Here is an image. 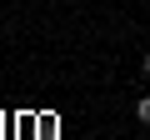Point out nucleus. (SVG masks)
Instances as JSON below:
<instances>
[{
	"mask_svg": "<svg viewBox=\"0 0 150 140\" xmlns=\"http://www.w3.org/2000/svg\"><path fill=\"white\" fill-rule=\"evenodd\" d=\"M135 115H140V120L150 125V95H140V105H135Z\"/></svg>",
	"mask_w": 150,
	"mask_h": 140,
	"instance_id": "nucleus-1",
	"label": "nucleus"
},
{
	"mask_svg": "<svg viewBox=\"0 0 150 140\" xmlns=\"http://www.w3.org/2000/svg\"><path fill=\"white\" fill-rule=\"evenodd\" d=\"M140 70H145V75H150V50H145V60H140Z\"/></svg>",
	"mask_w": 150,
	"mask_h": 140,
	"instance_id": "nucleus-2",
	"label": "nucleus"
}]
</instances>
